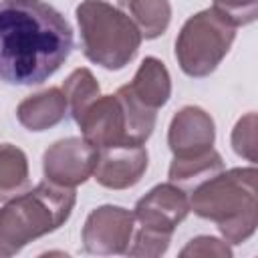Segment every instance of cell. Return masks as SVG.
<instances>
[{
    "label": "cell",
    "instance_id": "30bf717a",
    "mask_svg": "<svg viewBox=\"0 0 258 258\" xmlns=\"http://www.w3.org/2000/svg\"><path fill=\"white\" fill-rule=\"evenodd\" d=\"M214 141L216 125L206 109L198 105H185L171 117L167 129V145L173 157L202 155L214 147Z\"/></svg>",
    "mask_w": 258,
    "mask_h": 258
},
{
    "label": "cell",
    "instance_id": "44dd1931",
    "mask_svg": "<svg viewBox=\"0 0 258 258\" xmlns=\"http://www.w3.org/2000/svg\"><path fill=\"white\" fill-rule=\"evenodd\" d=\"M179 256H220L232 258V248L216 236H196L179 252Z\"/></svg>",
    "mask_w": 258,
    "mask_h": 258
},
{
    "label": "cell",
    "instance_id": "9c48e42d",
    "mask_svg": "<svg viewBox=\"0 0 258 258\" xmlns=\"http://www.w3.org/2000/svg\"><path fill=\"white\" fill-rule=\"evenodd\" d=\"M189 214V198L183 187L175 183H159L151 187L135 204V220L141 228H149L163 234H173L177 224Z\"/></svg>",
    "mask_w": 258,
    "mask_h": 258
},
{
    "label": "cell",
    "instance_id": "4fadbf2b",
    "mask_svg": "<svg viewBox=\"0 0 258 258\" xmlns=\"http://www.w3.org/2000/svg\"><path fill=\"white\" fill-rule=\"evenodd\" d=\"M131 95L143 103L147 109H161L169 97H171V77L167 67L155 58V56H145L133 75V81L127 85Z\"/></svg>",
    "mask_w": 258,
    "mask_h": 258
},
{
    "label": "cell",
    "instance_id": "7a4b0ae2",
    "mask_svg": "<svg viewBox=\"0 0 258 258\" xmlns=\"http://www.w3.org/2000/svg\"><path fill=\"white\" fill-rule=\"evenodd\" d=\"M256 179L254 165L222 169L194 185L191 196H187L189 212L216 222L226 242L242 244L254 236L258 226Z\"/></svg>",
    "mask_w": 258,
    "mask_h": 258
},
{
    "label": "cell",
    "instance_id": "8fae6325",
    "mask_svg": "<svg viewBox=\"0 0 258 258\" xmlns=\"http://www.w3.org/2000/svg\"><path fill=\"white\" fill-rule=\"evenodd\" d=\"M149 155L143 145L99 149L93 177L107 189H129L141 181L147 171Z\"/></svg>",
    "mask_w": 258,
    "mask_h": 258
},
{
    "label": "cell",
    "instance_id": "9a60e30c",
    "mask_svg": "<svg viewBox=\"0 0 258 258\" xmlns=\"http://www.w3.org/2000/svg\"><path fill=\"white\" fill-rule=\"evenodd\" d=\"M224 169V159L222 155L212 147L210 151L194 157H173L169 165V181L185 187V185H198L206 177L218 173Z\"/></svg>",
    "mask_w": 258,
    "mask_h": 258
},
{
    "label": "cell",
    "instance_id": "8992f818",
    "mask_svg": "<svg viewBox=\"0 0 258 258\" xmlns=\"http://www.w3.org/2000/svg\"><path fill=\"white\" fill-rule=\"evenodd\" d=\"M234 38L236 28L214 8L196 12L183 22L175 38V58L179 69L194 79L212 75L228 54Z\"/></svg>",
    "mask_w": 258,
    "mask_h": 258
},
{
    "label": "cell",
    "instance_id": "ac0fdd59",
    "mask_svg": "<svg viewBox=\"0 0 258 258\" xmlns=\"http://www.w3.org/2000/svg\"><path fill=\"white\" fill-rule=\"evenodd\" d=\"M171 242V234L155 232L149 228H139L137 232L133 230L131 236V246L127 248L125 254L129 256H145V258H157L167 252Z\"/></svg>",
    "mask_w": 258,
    "mask_h": 258
},
{
    "label": "cell",
    "instance_id": "ba28073f",
    "mask_svg": "<svg viewBox=\"0 0 258 258\" xmlns=\"http://www.w3.org/2000/svg\"><path fill=\"white\" fill-rule=\"evenodd\" d=\"M99 149L83 137H67L52 143L42 155V171L50 183L77 187L85 183L97 165Z\"/></svg>",
    "mask_w": 258,
    "mask_h": 258
},
{
    "label": "cell",
    "instance_id": "5b68a950",
    "mask_svg": "<svg viewBox=\"0 0 258 258\" xmlns=\"http://www.w3.org/2000/svg\"><path fill=\"white\" fill-rule=\"evenodd\" d=\"M75 14L83 52L91 62L119 71L135 58L143 36L121 8L105 0H83Z\"/></svg>",
    "mask_w": 258,
    "mask_h": 258
},
{
    "label": "cell",
    "instance_id": "e0dca14e",
    "mask_svg": "<svg viewBox=\"0 0 258 258\" xmlns=\"http://www.w3.org/2000/svg\"><path fill=\"white\" fill-rule=\"evenodd\" d=\"M62 93L67 97V105L73 119H77L101 95V87L93 77V73L83 67V69H75L67 77V81L62 83Z\"/></svg>",
    "mask_w": 258,
    "mask_h": 258
},
{
    "label": "cell",
    "instance_id": "d6986e66",
    "mask_svg": "<svg viewBox=\"0 0 258 258\" xmlns=\"http://www.w3.org/2000/svg\"><path fill=\"white\" fill-rule=\"evenodd\" d=\"M230 143L236 155L248 159L250 163H256V113L250 111L238 119L232 129Z\"/></svg>",
    "mask_w": 258,
    "mask_h": 258
},
{
    "label": "cell",
    "instance_id": "3957f363",
    "mask_svg": "<svg viewBox=\"0 0 258 258\" xmlns=\"http://www.w3.org/2000/svg\"><path fill=\"white\" fill-rule=\"evenodd\" d=\"M77 202L75 187L40 181L0 208V258L18 254L26 244L58 230Z\"/></svg>",
    "mask_w": 258,
    "mask_h": 258
},
{
    "label": "cell",
    "instance_id": "277c9868",
    "mask_svg": "<svg viewBox=\"0 0 258 258\" xmlns=\"http://www.w3.org/2000/svg\"><path fill=\"white\" fill-rule=\"evenodd\" d=\"M157 111L139 103L127 85L113 95H99L75 123L97 149L107 147H135L145 145L155 129Z\"/></svg>",
    "mask_w": 258,
    "mask_h": 258
},
{
    "label": "cell",
    "instance_id": "5bb4252c",
    "mask_svg": "<svg viewBox=\"0 0 258 258\" xmlns=\"http://www.w3.org/2000/svg\"><path fill=\"white\" fill-rule=\"evenodd\" d=\"M119 8L133 20L145 40L161 36L171 20L169 0H119Z\"/></svg>",
    "mask_w": 258,
    "mask_h": 258
},
{
    "label": "cell",
    "instance_id": "52a82bcc",
    "mask_svg": "<svg viewBox=\"0 0 258 258\" xmlns=\"http://www.w3.org/2000/svg\"><path fill=\"white\" fill-rule=\"evenodd\" d=\"M135 230L133 212L121 206H99L95 208L83 226V246L89 254L117 256L125 254Z\"/></svg>",
    "mask_w": 258,
    "mask_h": 258
},
{
    "label": "cell",
    "instance_id": "2e32d148",
    "mask_svg": "<svg viewBox=\"0 0 258 258\" xmlns=\"http://www.w3.org/2000/svg\"><path fill=\"white\" fill-rule=\"evenodd\" d=\"M28 183L26 153L10 143H0V198L20 191Z\"/></svg>",
    "mask_w": 258,
    "mask_h": 258
},
{
    "label": "cell",
    "instance_id": "6da1fadb",
    "mask_svg": "<svg viewBox=\"0 0 258 258\" xmlns=\"http://www.w3.org/2000/svg\"><path fill=\"white\" fill-rule=\"evenodd\" d=\"M73 50L67 18L42 0H0V81L32 87L52 77Z\"/></svg>",
    "mask_w": 258,
    "mask_h": 258
},
{
    "label": "cell",
    "instance_id": "ffe728a7",
    "mask_svg": "<svg viewBox=\"0 0 258 258\" xmlns=\"http://www.w3.org/2000/svg\"><path fill=\"white\" fill-rule=\"evenodd\" d=\"M212 8L234 28L252 24L258 16V0H214Z\"/></svg>",
    "mask_w": 258,
    "mask_h": 258
},
{
    "label": "cell",
    "instance_id": "7c38bea8",
    "mask_svg": "<svg viewBox=\"0 0 258 258\" xmlns=\"http://www.w3.org/2000/svg\"><path fill=\"white\" fill-rule=\"evenodd\" d=\"M69 105L62 89L48 87L40 93H34L22 99L16 107V117L22 127L28 131H46L58 125L67 117Z\"/></svg>",
    "mask_w": 258,
    "mask_h": 258
}]
</instances>
